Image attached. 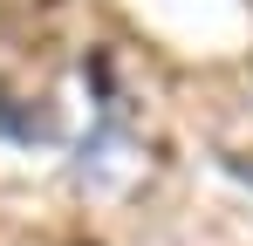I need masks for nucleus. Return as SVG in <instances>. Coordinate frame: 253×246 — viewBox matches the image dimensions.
<instances>
[{"label":"nucleus","instance_id":"nucleus-1","mask_svg":"<svg viewBox=\"0 0 253 246\" xmlns=\"http://www.w3.org/2000/svg\"><path fill=\"white\" fill-rule=\"evenodd\" d=\"M233 171H240V178H253V151H233Z\"/></svg>","mask_w":253,"mask_h":246}]
</instances>
